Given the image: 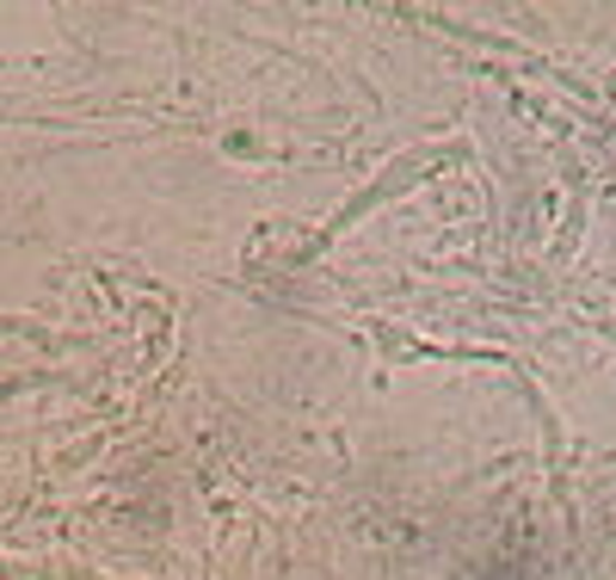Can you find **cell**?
<instances>
[{
  "label": "cell",
  "mask_w": 616,
  "mask_h": 580,
  "mask_svg": "<svg viewBox=\"0 0 616 580\" xmlns=\"http://www.w3.org/2000/svg\"><path fill=\"white\" fill-rule=\"evenodd\" d=\"M419 160H426V155H414V160H395V167H388V174L376 179V186H364L352 204H340V217H333L327 229L315 235V241L302 247V260H309V253H327V247L340 241V235H345V229H352V222L364 217V210H376V204H383V198H395V191H401V186H414V179H419Z\"/></svg>",
  "instance_id": "cell-1"
}]
</instances>
